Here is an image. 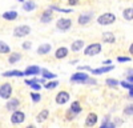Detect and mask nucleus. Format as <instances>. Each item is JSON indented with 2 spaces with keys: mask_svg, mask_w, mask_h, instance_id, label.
<instances>
[{
  "mask_svg": "<svg viewBox=\"0 0 133 128\" xmlns=\"http://www.w3.org/2000/svg\"><path fill=\"white\" fill-rule=\"evenodd\" d=\"M115 20H116V16H115L113 14H110V12L103 14L101 16H98V19H97L98 24H101V25H109V24H113V23H115Z\"/></svg>",
  "mask_w": 133,
  "mask_h": 128,
  "instance_id": "nucleus-1",
  "label": "nucleus"
},
{
  "mask_svg": "<svg viewBox=\"0 0 133 128\" xmlns=\"http://www.w3.org/2000/svg\"><path fill=\"white\" fill-rule=\"evenodd\" d=\"M100 52H101V44H98V43L89 44L84 51V53L87 56H95V55H97V53H100Z\"/></svg>",
  "mask_w": 133,
  "mask_h": 128,
  "instance_id": "nucleus-2",
  "label": "nucleus"
},
{
  "mask_svg": "<svg viewBox=\"0 0 133 128\" xmlns=\"http://www.w3.org/2000/svg\"><path fill=\"white\" fill-rule=\"evenodd\" d=\"M29 32H31V28L28 25H19L14 29V35L16 37H24V36L29 35Z\"/></svg>",
  "mask_w": 133,
  "mask_h": 128,
  "instance_id": "nucleus-3",
  "label": "nucleus"
},
{
  "mask_svg": "<svg viewBox=\"0 0 133 128\" xmlns=\"http://www.w3.org/2000/svg\"><path fill=\"white\" fill-rule=\"evenodd\" d=\"M11 93H12V87H11L9 83H4L2 87H0V96L3 99H9Z\"/></svg>",
  "mask_w": 133,
  "mask_h": 128,
  "instance_id": "nucleus-4",
  "label": "nucleus"
},
{
  "mask_svg": "<svg viewBox=\"0 0 133 128\" xmlns=\"http://www.w3.org/2000/svg\"><path fill=\"white\" fill-rule=\"evenodd\" d=\"M72 25V21L69 19H66V17H61L57 20V23H56V27L61 31H66V29H69Z\"/></svg>",
  "mask_w": 133,
  "mask_h": 128,
  "instance_id": "nucleus-5",
  "label": "nucleus"
},
{
  "mask_svg": "<svg viewBox=\"0 0 133 128\" xmlns=\"http://www.w3.org/2000/svg\"><path fill=\"white\" fill-rule=\"evenodd\" d=\"M89 76H88V73H84V72H76L71 76V80L72 81H77V83H87Z\"/></svg>",
  "mask_w": 133,
  "mask_h": 128,
  "instance_id": "nucleus-6",
  "label": "nucleus"
},
{
  "mask_svg": "<svg viewBox=\"0 0 133 128\" xmlns=\"http://www.w3.org/2000/svg\"><path fill=\"white\" fill-rule=\"evenodd\" d=\"M24 119H25V115L21 111H15L12 113V116H11V121H12L14 124H19L21 121H24Z\"/></svg>",
  "mask_w": 133,
  "mask_h": 128,
  "instance_id": "nucleus-7",
  "label": "nucleus"
},
{
  "mask_svg": "<svg viewBox=\"0 0 133 128\" xmlns=\"http://www.w3.org/2000/svg\"><path fill=\"white\" fill-rule=\"evenodd\" d=\"M69 100V93L66 92V91H61V92H59L57 95H56V103L57 104H65L66 101Z\"/></svg>",
  "mask_w": 133,
  "mask_h": 128,
  "instance_id": "nucleus-8",
  "label": "nucleus"
},
{
  "mask_svg": "<svg viewBox=\"0 0 133 128\" xmlns=\"http://www.w3.org/2000/svg\"><path fill=\"white\" fill-rule=\"evenodd\" d=\"M40 72H41V69L37 66H29L24 71V76H29V75H39Z\"/></svg>",
  "mask_w": 133,
  "mask_h": 128,
  "instance_id": "nucleus-9",
  "label": "nucleus"
},
{
  "mask_svg": "<svg viewBox=\"0 0 133 128\" xmlns=\"http://www.w3.org/2000/svg\"><path fill=\"white\" fill-rule=\"evenodd\" d=\"M55 56H56V59H64L65 56H68V49H66L65 47H60V48L56 49Z\"/></svg>",
  "mask_w": 133,
  "mask_h": 128,
  "instance_id": "nucleus-10",
  "label": "nucleus"
},
{
  "mask_svg": "<svg viewBox=\"0 0 133 128\" xmlns=\"http://www.w3.org/2000/svg\"><path fill=\"white\" fill-rule=\"evenodd\" d=\"M97 123V115L96 113H89L87 116V121H85V124L88 125V127H92V125H95Z\"/></svg>",
  "mask_w": 133,
  "mask_h": 128,
  "instance_id": "nucleus-11",
  "label": "nucleus"
},
{
  "mask_svg": "<svg viewBox=\"0 0 133 128\" xmlns=\"http://www.w3.org/2000/svg\"><path fill=\"white\" fill-rule=\"evenodd\" d=\"M91 19H92V14H83L79 17V23L81 25H85V24H88L91 21Z\"/></svg>",
  "mask_w": 133,
  "mask_h": 128,
  "instance_id": "nucleus-12",
  "label": "nucleus"
},
{
  "mask_svg": "<svg viewBox=\"0 0 133 128\" xmlns=\"http://www.w3.org/2000/svg\"><path fill=\"white\" fill-rule=\"evenodd\" d=\"M16 17H17L16 11H7V12L3 14V19H5V20H15Z\"/></svg>",
  "mask_w": 133,
  "mask_h": 128,
  "instance_id": "nucleus-13",
  "label": "nucleus"
},
{
  "mask_svg": "<svg viewBox=\"0 0 133 128\" xmlns=\"http://www.w3.org/2000/svg\"><path fill=\"white\" fill-rule=\"evenodd\" d=\"M103 40L105 43H115V36L112 32H104L103 34Z\"/></svg>",
  "mask_w": 133,
  "mask_h": 128,
  "instance_id": "nucleus-14",
  "label": "nucleus"
},
{
  "mask_svg": "<svg viewBox=\"0 0 133 128\" xmlns=\"http://www.w3.org/2000/svg\"><path fill=\"white\" fill-rule=\"evenodd\" d=\"M49 51H51V46L49 44H43V46L39 47L37 53H39V55H45V53H48Z\"/></svg>",
  "mask_w": 133,
  "mask_h": 128,
  "instance_id": "nucleus-15",
  "label": "nucleus"
},
{
  "mask_svg": "<svg viewBox=\"0 0 133 128\" xmlns=\"http://www.w3.org/2000/svg\"><path fill=\"white\" fill-rule=\"evenodd\" d=\"M17 105H19V100H17V99L9 100V101L7 103V110H9V111H14V110H16V108H17Z\"/></svg>",
  "mask_w": 133,
  "mask_h": 128,
  "instance_id": "nucleus-16",
  "label": "nucleus"
},
{
  "mask_svg": "<svg viewBox=\"0 0 133 128\" xmlns=\"http://www.w3.org/2000/svg\"><path fill=\"white\" fill-rule=\"evenodd\" d=\"M48 115H49V112H48V110H43L39 115H37V117H36V119H37V121L39 123H43L44 120H45L47 119V117H48Z\"/></svg>",
  "mask_w": 133,
  "mask_h": 128,
  "instance_id": "nucleus-17",
  "label": "nucleus"
},
{
  "mask_svg": "<svg viewBox=\"0 0 133 128\" xmlns=\"http://www.w3.org/2000/svg\"><path fill=\"white\" fill-rule=\"evenodd\" d=\"M3 76L8 78V76H24V72H21V71H8V72H4L3 73Z\"/></svg>",
  "mask_w": 133,
  "mask_h": 128,
  "instance_id": "nucleus-18",
  "label": "nucleus"
},
{
  "mask_svg": "<svg viewBox=\"0 0 133 128\" xmlns=\"http://www.w3.org/2000/svg\"><path fill=\"white\" fill-rule=\"evenodd\" d=\"M115 67H101V68H97V69H92V72L95 73V75H100V73H105V72H108V71H112Z\"/></svg>",
  "mask_w": 133,
  "mask_h": 128,
  "instance_id": "nucleus-19",
  "label": "nucleus"
},
{
  "mask_svg": "<svg viewBox=\"0 0 133 128\" xmlns=\"http://www.w3.org/2000/svg\"><path fill=\"white\" fill-rule=\"evenodd\" d=\"M83 46H84V41L83 40H76V41H73L72 43V51H80L81 48H83Z\"/></svg>",
  "mask_w": 133,
  "mask_h": 128,
  "instance_id": "nucleus-20",
  "label": "nucleus"
},
{
  "mask_svg": "<svg viewBox=\"0 0 133 128\" xmlns=\"http://www.w3.org/2000/svg\"><path fill=\"white\" fill-rule=\"evenodd\" d=\"M71 111H72L73 113L81 112V105H80V103H79V101H73V103L71 104Z\"/></svg>",
  "mask_w": 133,
  "mask_h": 128,
  "instance_id": "nucleus-21",
  "label": "nucleus"
},
{
  "mask_svg": "<svg viewBox=\"0 0 133 128\" xmlns=\"http://www.w3.org/2000/svg\"><path fill=\"white\" fill-rule=\"evenodd\" d=\"M41 23H49V21L52 20V14L49 12V11H47V12H44L43 16H41Z\"/></svg>",
  "mask_w": 133,
  "mask_h": 128,
  "instance_id": "nucleus-22",
  "label": "nucleus"
},
{
  "mask_svg": "<svg viewBox=\"0 0 133 128\" xmlns=\"http://www.w3.org/2000/svg\"><path fill=\"white\" fill-rule=\"evenodd\" d=\"M124 17L127 19V20H133V8H127V9H124Z\"/></svg>",
  "mask_w": 133,
  "mask_h": 128,
  "instance_id": "nucleus-23",
  "label": "nucleus"
},
{
  "mask_svg": "<svg viewBox=\"0 0 133 128\" xmlns=\"http://www.w3.org/2000/svg\"><path fill=\"white\" fill-rule=\"evenodd\" d=\"M23 8H24L25 11H32V9H35V8H36V4L33 3V2H24Z\"/></svg>",
  "mask_w": 133,
  "mask_h": 128,
  "instance_id": "nucleus-24",
  "label": "nucleus"
},
{
  "mask_svg": "<svg viewBox=\"0 0 133 128\" xmlns=\"http://www.w3.org/2000/svg\"><path fill=\"white\" fill-rule=\"evenodd\" d=\"M41 73H43L44 79H55V78H56V75L52 73V72H49L48 69H41Z\"/></svg>",
  "mask_w": 133,
  "mask_h": 128,
  "instance_id": "nucleus-25",
  "label": "nucleus"
},
{
  "mask_svg": "<svg viewBox=\"0 0 133 128\" xmlns=\"http://www.w3.org/2000/svg\"><path fill=\"white\" fill-rule=\"evenodd\" d=\"M9 52V47L5 44L4 41L0 40V53H8Z\"/></svg>",
  "mask_w": 133,
  "mask_h": 128,
  "instance_id": "nucleus-26",
  "label": "nucleus"
},
{
  "mask_svg": "<svg viewBox=\"0 0 133 128\" xmlns=\"http://www.w3.org/2000/svg\"><path fill=\"white\" fill-rule=\"evenodd\" d=\"M20 59H21L20 53H14V55H11V56H9V59H8V60H9V63H11V64H14V63H16V61H17V60H20Z\"/></svg>",
  "mask_w": 133,
  "mask_h": 128,
  "instance_id": "nucleus-27",
  "label": "nucleus"
},
{
  "mask_svg": "<svg viewBox=\"0 0 133 128\" xmlns=\"http://www.w3.org/2000/svg\"><path fill=\"white\" fill-rule=\"evenodd\" d=\"M59 85V81H49V83H45V88L47 89H53V88H56Z\"/></svg>",
  "mask_w": 133,
  "mask_h": 128,
  "instance_id": "nucleus-28",
  "label": "nucleus"
},
{
  "mask_svg": "<svg viewBox=\"0 0 133 128\" xmlns=\"http://www.w3.org/2000/svg\"><path fill=\"white\" fill-rule=\"evenodd\" d=\"M107 84L110 85V87H116V85L120 84V81L118 80H115V79H107Z\"/></svg>",
  "mask_w": 133,
  "mask_h": 128,
  "instance_id": "nucleus-29",
  "label": "nucleus"
},
{
  "mask_svg": "<svg viewBox=\"0 0 133 128\" xmlns=\"http://www.w3.org/2000/svg\"><path fill=\"white\" fill-rule=\"evenodd\" d=\"M31 98H32V100L35 101V103H37V101H40L41 96H40L39 93H35V92H32V93H31Z\"/></svg>",
  "mask_w": 133,
  "mask_h": 128,
  "instance_id": "nucleus-30",
  "label": "nucleus"
},
{
  "mask_svg": "<svg viewBox=\"0 0 133 128\" xmlns=\"http://www.w3.org/2000/svg\"><path fill=\"white\" fill-rule=\"evenodd\" d=\"M120 84L123 85L124 88H128V89H132V88H133V84H130V83H128V81H121Z\"/></svg>",
  "mask_w": 133,
  "mask_h": 128,
  "instance_id": "nucleus-31",
  "label": "nucleus"
},
{
  "mask_svg": "<svg viewBox=\"0 0 133 128\" xmlns=\"http://www.w3.org/2000/svg\"><path fill=\"white\" fill-rule=\"evenodd\" d=\"M125 113H127V115H133V104L127 105V108H125Z\"/></svg>",
  "mask_w": 133,
  "mask_h": 128,
  "instance_id": "nucleus-32",
  "label": "nucleus"
},
{
  "mask_svg": "<svg viewBox=\"0 0 133 128\" xmlns=\"http://www.w3.org/2000/svg\"><path fill=\"white\" fill-rule=\"evenodd\" d=\"M117 60L121 61V63H125V61H130V57H121V56H118Z\"/></svg>",
  "mask_w": 133,
  "mask_h": 128,
  "instance_id": "nucleus-33",
  "label": "nucleus"
},
{
  "mask_svg": "<svg viewBox=\"0 0 133 128\" xmlns=\"http://www.w3.org/2000/svg\"><path fill=\"white\" fill-rule=\"evenodd\" d=\"M52 9H56V11H61V12H69V9H63L59 7H52Z\"/></svg>",
  "mask_w": 133,
  "mask_h": 128,
  "instance_id": "nucleus-34",
  "label": "nucleus"
},
{
  "mask_svg": "<svg viewBox=\"0 0 133 128\" xmlns=\"http://www.w3.org/2000/svg\"><path fill=\"white\" fill-rule=\"evenodd\" d=\"M23 48H25V49H29V48H31V43H29V41H25L24 44H23Z\"/></svg>",
  "mask_w": 133,
  "mask_h": 128,
  "instance_id": "nucleus-35",
  "label": "nucleus"
},
{
  "mask_svg": "<svg viewBox=\"0 0 133 128\" xmlns=\"http://www.w3.org/2000/svg\"><path fill=\"white\" fill-rule=\"evenodd\" d=\"M66 117H68V119H72V117H73V112L69 110V112L68 113H66Z\"/></svg>",
  "mask_w": 133,
  "mask_h": 128,
  "instance_id": "nucleus-36",
  "label": "nucleus"
},
{
  "mask_svg": "<svg viewBox=\"0 0 133 128\" xmlns=\"http://www.w3.org/2000/svg\"><path fill=\"white\" fill-rule=\"evenodd\" d=\"M79 68H80V69H88V71H92V68H91V67H87V66H85V67H79Z\"/></svg>",
  "mask_w": 133,
  "mask_h": 128,
  "instance_id": "nucleus-37",
  "label": "nucleus"
},
{
  "mask_svg": "<svg viewBox=\"0 0 133 128\" xmlns=\"http://www.w3.org/2000/svg\"><path fill=\"white\" fill-rule=\"evenodd\" d=\"M71 5H75V4H77V2H76V0H69V2H68Z\"/></svg>",
  "mask_w": 133,
  "mask_h": 128,
  "instance_id": "nucleus-38",
  "label": "nucleus"
},
{
  "mask_svg": "<svg viewBox=\"0 0 133 128\" xmlns=\"http://www.w3.org/2000/svg\"><path fill=\"white\" fill-rule=\"evenodd\" d=\"M128 83L133 84V76H129V78H128Z\"/></svg>",
  "mask_w": 133,
  "mask_h": 128,
  "instance_id": "nucleus-39",
  "label": "nucleus"
},
{
  "mask_svg": "<svg viewBox=\"0 0 133 128\" xmlns=\"http://www.w3.org/2000/svg\"><path fill=\"white\" fill-rule=\"evenodd\" d=\"M129 52H130V53H132V55H133V44H132V46L129 47Z\"/></svg>",
  "mask_w": 133,
  "mask_h": 128,
  "instance_id": "nucleus-40",
  "label": "nucleus"
},
{
  "mask_svg": "<svg viewBox=\"0 0 133 128\" xmlns=\"http://www.w3.org/2000/svg\"><path fill=\"white\" fill-rule=\"evenodd\" d=\"M104 64H109V66H110V64H112V61H110V60H105Z\"/></svg>",
  "mask_w": 133,
  "mask_h": 128,
  "instance_id": "nucleus-41",
  "label": "nucleus"
},
{
  "mask_svg": "<svg viewBox=\"0 0 133 128\" xmlns=\"http://www.w3.org/2000/svg\"><path fill=\"white\" fill-rule=\"evenodd\" d=\"M129 95H130L132 98H133V88H132V89H129Z\"/></svg>",
  "mask_w": 133,
  "mask_h": 128,
  "instance_id": "nucleus-42",
  "label": "nucleus"
},
{
  "mask_svg": "<svg viewBox=\"0 0 133 128\" xmlns=\"http://www.w3.org/2000/svg\"><path fill=\"white\" fill-rule=\"evenodd\" d=\"M27 128H36V127H35V125H28Z\"/></svg>",
  "mask_w": 133,
  "mask_h": 128,
  "instance_id": "nucleus-43",
  "label": "nucleus"
}]
</instances>
